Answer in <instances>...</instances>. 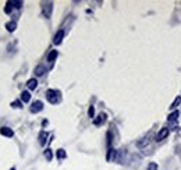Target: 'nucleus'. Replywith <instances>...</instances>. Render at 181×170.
Here are the masks:
<instances>
[{
  "instance_id": "f257e3e1",
  "label": "nucleus",
  "mask_w": 181,
  "mask_h": 170,
  "mask_svg": "<svg viewBox=\"0 0 181 170\" xmlns=\"http://www.w3.org/2000/svg\"><path fill=\"white\" fill-rule=\"evenodd\" d=\"M46 98H48V101L50 102V103L56 105L60 102V92L55 91V89H49L48 92H46Z\"/></svg>"
},
{
  "instance_id": "f03ea898",
  "label": "nucleus",
  "mask_w": 181,
  "mask_h": 170,
  "mask_svg": "<svg viewBox=\"0 0 181 170\" xmlns=\"http://www.w3.org/2000/svg\"><path fill=\"white\" fill-rule=\"evenodd\" d=\"M52 11H53V3H52V2H45V3H42V14H43V17L50 18Z\"/></svg>"
},
{
  "instance_id": "7ed1b4c3",
  "label": "nucleus",
  "mask_w": 181,
  "mask_h": 170,
  "mask_svg": "<svg viewBox=\"0 0 181 170\" xmlns=\"http://www.w3.org/2000/svg\"><path fill=\"white\" fill-rule=\"evenodd\" d=\"M63 38H64V29H59V31L56 32L55 38H53V43H55V45H60L63 42Z\"/></svg>"
},
{
  "instance_id": "20e7f679",
  "label": "nucleus",
  "mask_w": 181,
  "mask_h": 170,
  "mask_svg": "<svg viewBox=\"0 0 181 170\" xmlns=\"http://www.w3.org/2000/svg\"><path fill=\"white\" fill-rule=\"evenodd\" d=\"M169 132H170V130H169L167 127H164V128H162L160 131L157 132V135H156V141H163L164 138H167Z\"/></svg>"
},
{
  "instance_id": "39448f33",
  "label": "nucleus",
  "mask_w": 181,
  "mask_h": 170,
  "mask_svg": "<svg viewBox=\"0 0 181 170\" xmlns=\"http://www.w3.org/2000/svg\"><path fill=\"white\" fill-rule=\"evenodd\" d=\"M43 109V103L41 101H35L34 103L31 105V112L32 113H38V112H42Z\"/></svg>"
},
{
  "instance_id": "423d86ee",
  "label": "nucleus",
  "mask_w": 181,
  "mask_h": 170,
  "mask_svg": "<svg viewBox=\"0 0 181 170\" xmlns=\"http://www.w3.org/2000/svg\"><path fill=\"white\" fill-rule=\"evenodd\" d=\"M105 122H106V115L105 113H100L96 118H93V124L95 125H102Z\"/></svg>"
},
{
  "instance_id": "0eeeda50",
  "label": "nucleus",
  "mask_w": 181,
  "mask_h": 170,
  "mask_svg": "<svg viewBox=\"0 0 181 170\" xmlns=\"http://www.w3.org/2000/svg\"><path fill=\"white\" fill-rule=\"evenodd\" d=\"M0 134L4 137H13L14 131L11 128H8V127H2V128H0Z\"/></svg>"
},
{
  "instance_id": "6e6552de",
  "label": "nucleus",
  "mask_w": 181,
  "mask_h": 170,
  "mask_svg": "<svg viewBox=\"0 0 181 170\" xmlns=\"http://www.w3.org/2000/svg\"><path fill=\"white\" fill-rule=\"evenodd\" d=\"M45 73H46V67H45V66L39 64V66L35 67V75L42 77V75H45Z\"/></svg>"
},
{
  "instance_id": "1a4fd4ad",
  "label": "nucleus",
  "mask_w": 181,
  "mask_h": 170,
  "mask_svg": "<svg viewBox=\"0 0 181 170\" xmlns=\"http://www.w3.org/2000/svg\"><path fill=\"white\" fill-rule=\"evenodd\" d=\"M149 142H150V135H146L145 138H142V141H138L137 146H138V148H144V146L148 145Z\"/></svg>"
},
{
  "instance_id": "9d476101",
  "label": "nucleus",
  "mask_w": 181,
  "mask_h": 170,
  "mask_svg": "<svg viewBox=\"0 0 181 170\" xmlns=\"http://www.w3.org/2000/svg\"><path fill=\"white\" fill-rule=\"evenodd\" d=\"M57 55H59V53H57V50H52V52L48 55V62L50 63V64H53V62H55V60H56V57H57Z\"/></svg>"
},
{
  "instance_id": "9b49d317",
  "label": "nucleus",
  "mask_w": 181,
  "mask_h": 170,
  "mask_svg": "<svg viewBox=\"0 0 181 170\" xmlns=\"http://www.w3.org/2000/svg\"><path fill=\"white\" fill-rule=\"evenodd\" d=\"M178 115H180V113H178L177 110H174V112H173V113H170V115H169L167 120H169V122H170V123H173V122H177Z\"/></svg>"
},
{
  "instance_id": "f8f14e48",
  "label": "nucleus",
  "mask_w": 181,
  "mask_h": 170,
  "mask_svg": "<svg viewBox=\"0 0 181 170\" xmlns=\"http://www.w3.org/2000/svg\"><path fill=\"white\" fill-rule=\"evenodd\" d=\"M6 28L8 32H14L15 31V28H17V24L14 22V21H10V22H7L6 24Z\"/></svg>"
},
{
  "instance_id": "ddd939ff",
  "label": "nucleus",
  "mask_w": 181,
  "mask_h": 170,
  "mask_svg": "<svg viewBox=\"0 0 181 170\" xmlns=\"http://www.w3.org/2000/svg\"><path fill=\"white\" fill-rule=\"evenodd\" d=\"M21 101L22 102H29L31 101V94H29L28 91H24V92L21 94Z\"/></svg>"
},
{
  "instance_id": "4468645a",
  "label": "nucleus",
  "mask_w": 181,
  "mask_h": 170,
  "mask_svg": "<svg viewBox=\"0 0 181 170\" xmlns=\"http://www.w3.org/2000/svg\"><path fill=\"white\" fill-rule=\"evenodd\" d=\"M36 85H38V81L35 80V78H31V80H28L27 87L29 88V89H35V88H36Z\"/></svg>"
},
{
  "instance_id": "2eb2a0df",
  "label": "nucleus",
  "mask_w": 181,
  "mask_h": 170,
  "mask_svg": "<svg viewBox=\"0 0 181 170\" xmlns=\"http://www.w3.org/2000/svg\"><path fill=\"white\" fill-rule=\"evenodd\" d=\"M46 138H48V132L42 131L41 134H39V144H41V145H45V144H46Z\"/></svg>"
},
{
  "instance_id": "dca6fc26",
  "label": "nucleus",
  "mask_w": 181,
  "mask_h": 170,
  "mask_svg": "<svg viewBox=\"0 0 181 170\" xmlns=\"http://www.w3.org/2000/svg\"><path fill=\"white\" fill-rule=\"evenodd\" d=\"M56 155H57L59 159H64V158L67 156V153H65V151H64V149H59Z\"/></svg>"
},
{
  "instance_id": "f3484780",
  "label": "nucleus",
  "mask_w": 181,
  "mask_h": 170,
  "mask_svg": "<svg viewBox=\"0 0 181 170\" xmlns=\"http://www.w3.org/2000/svg\"><path fill=\"white\" fill-rule=\"evenodd\" d=\"M11 10H13V6L10 4V2H7L6 7H4V13H6V14H10V13H11Z\"/></svg>"
},
{
  "instance_id": "a211bd4d",
  "label": "nucleus",
  "mask_w": 181,
  "mask_h": 170,
  "mask_svg": "<svg viewBox=\"0 0 181 170\" xmlns=\"http://www.w3.org/2000/svg\"><path fill=\"white\" fill-rule=\"evenodd\" d=\"M180 102H181V98H180V96H178V98H176V101L173 102V103H171V106H170V108H171V109H176V108H177V106H178V105H180Z\"/></svg>"
},
{
  "instance_id": "6ab92c4d",
  "label": "nucleus",
  "mask_w": 181,
  "mask_h": 170,
  "mask_svg": "<svg viewBox=\"0 0 181 170\" xmlns=\"http://www.w3.org/2000/svg\"><path fill=\"white\" fill-rule=\"evenodd\" d=\"M10 4L13 6V8H21V6H22V2H10Z\"/></svg>"
},
{
  "instance_id": "aec40b11",
  "label": "nucleus",
  "mask_w": 181,
  "mask_h": 170,
  "mask_svg": "<svg viewBox=\"0 0 181 170\" xmlns=\"http://www.w3.org/2000/svg\"><path fill=\"white\" fill-rule=\"evenodd\" d=\"M45 158H46L48 160H52V158H53V153H52L50 149H46V151H45Z\"/></svg>"
},
{
  "instance_id": "412c9836",
  "label": "nucleus",
  "mask_w": 181,
  "mask_h": 170,
  "mask_svg": "<svg viewBox=\"0 0 181 170\" xmlns=\"http://www.w3.org/2000/svg\"><path fill=\"white\" fill-rule=\"evenodd\" d=\"M11 106H13V108H17V109H21L22 108V103H21L20 101H14L13 103H11Z\"/></svg>"
},
{
  "instance_id": "4be33fe9",
  "label": "nucleus",
  "mask_w": 181,
  "mask_h": 170,
  "mask_svg": "<svg viewBox=\"0 0 181 170\" xmlns=\"http://www.w3.org/2000/svg\"><path fill=\"white\" fill-rule=\"evenodd\" d=\"M146 170H159V167H157L156 163H149L146 167Z\"/></svg>"
},
{
  "instance_id": "5701e85b",
  "label": "nucleus",
  "mask_w": 181,
  "mask_h": 170,
  "mask_svg": "<svg viewBox=\"0 0 181 170\" xmlns=\"http://www.w3.org/2000/svg\"><path fill=\"white\" fill-rule=\"evenodd\" d=\"M88 115H89V117H93V116H95V109H93V106H91V108H89Z\"/></svg>"
},
{
  "instance_id": "b1692460",
  "label": "nucleus",
  "mask_w": 181,
  "mask_h": 170,
  "mask_svg": "<svg viewBox=\"0 0 181 170\" xmlns=\"http://www.w3.org/2000/svg\"><path fill=\"white\" fill-rule=\"evenodd\" d=\"M10 170H15V169H14V167H13V169H10Z\"/></svg>"
}]
</instances>
